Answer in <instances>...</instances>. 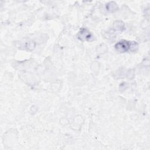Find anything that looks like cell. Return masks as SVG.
<instances>
[{"mask_svg": "<svg viewBox=\"0 0 150 150\" xmlns=\"http://www.w3.org/2000/svg\"><path fill=\"white\" fill-rule=\"evenodd\" d=\"M115 49L120 53H124L128 50L135 51L138 48V44L135 42H127L122 40L118 42L115 46Z\"/></svg>", "mask_w": 150, "mask_h": 150, "instance_id": "cell-1", "label": "cell"}, {"mask_svg": "<svg viewBox=\"0 0 150 150\" xmlns=\"http://www.w3.org/2000/svg\"><path fill=\"white\" fill-rule=\"evenodd\" d=\"M116 7H117V5H116L115 4V5H110V4H108V5H107V10L112 11L113 10L115 9Z\"/></svg>", "mask_w": 150, "mask_h": 150, "instance_id": "cell-3", "label": "cell"}, {"mask_svg": "<svg viewBox=\"0 0 150 150\" xmlns=\"http://www.w3.org/2000/svg\"><path fill=\"white\" fill-rule=\"evenodd\" d=\"M78 37L81 40H89L91 38V35L87 29H83L79 32Z\"/></svg>", "mask_w": 150, "mask_h": 150, "instance_id": "cell-2", "label": "cell"}]
</instances>
